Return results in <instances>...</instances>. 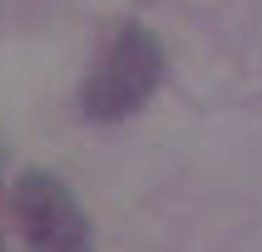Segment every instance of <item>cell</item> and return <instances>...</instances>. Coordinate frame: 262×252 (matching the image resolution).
<instances>
[{"label": "cell", "mask_w": 262, "mask_h": 252, "mask_svg": "<svg viewBox=\"0 0 262 252\" xmlns=\"http://www.w3.org/2000/svg\"><path fill=\"white\" fill-rule=\"evenodd\" d=\"M159 74H163V50H159V40H154V30L124 25L114 40L104 44L99 64L89 70L84 114L99 119V124L129 119L134 109L159 89Z\"/></svg>", "instance_id": "1"}, {"label": "cell", "mask_w": 262, "mask_h": 252, "mask_svg": "<svg viewBox=\"0 0 262 252\" xmlns=\"http://www.w3.org/2000/svg\"><path fill=\"white\" fill-rule=\"evenodd\" d=\"M15 222L25 233L30 252H94L89 218L79 213L64 178L30 168L15 178Z\"/></svg>", "instance_id": "2"}]
</instances>
